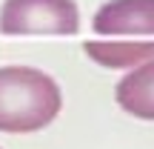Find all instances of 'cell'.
Listing matches in <instances>:
<instances>
[{
  "mask_svg": "<svg viewBox=\"0 0 154 149\" xmlns=\"http://www.w3.org/2000/svg\"><path fill=\"white\" fill-rule=\"evenodd\" d=\"M60 106L63 95L51 75L32 66L0 69V132H37L60 115Z\"/></svg>",
  "mask_w": 154,
  "mask_h": 149,
  "instance_id": "1",
  "label": "cell"
},
{
  "mask_svg": "<svg viewBox=\"0 0 154 149\" xmlns=\"http://www.w3.org/2000/svg\"><path fill=\"white\" fill-rule=\"evenodd\" d=\"M3 34H74L80 11L74 0H6L0 6Z\"/></svg>",
  "mask_w": 154,
  "mask_h": 149,
  "instance_id": "2",
  "label": "cell"
},
{
  "mask_svg": "<svg viewBox=\"0 0 154 149\" xmlns=\"http://www.w3.org/2000/svg\"><path fill=\"white\" fill-rule=\"evenodd\" d=\"M91 29L106 37H154V0H109L97 9Z\"/></svg>",
  "mask_w": 154,
  "mask_h": 149,
  "instance_id": "3",
  "label": "cell"
},
{
  "mask_svg": "<svg viewBox=\"0 0 154 149\" xmlns=\"http://www.w3.org/2000/svg\"><path fill=\"white\" fill-rule=\"evenodd\" d=\"M114 98L123 112L140 121H154V60L134 66L117 83Z\"/></svg>",
  "mask_w": 154,
  "mask_h": 149,
  "instance_id": "4",
  "label": "cell"
},
{
  "mask_svg": "<svg viewBox=\"0 0 154 149\" xmlns=\"http://www.w3.org/2000/svg\"><path fill=\"white\" fill-rule=\"evenodd\" d=\"M83 49L106 69H134L154 60V40H88Z\"/></svg>",
  "mask_w": 154,
  "mask_h": 149,
  "instance_id": "5",
  "label": "cell"
}]
</instances>
